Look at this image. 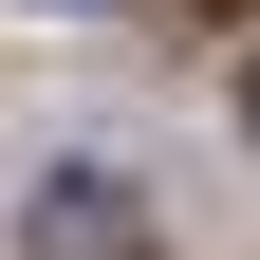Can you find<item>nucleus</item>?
Masks as SVG:
<instances>
[{
  "mask_svg": "<svg viewBox=\"0 0 260 260\" xmlns=\"http://www.w3.org/2000/svg\"><path fill=\"white\" fill-rule=\"evenodd\" d=\"M19 260H149V242H130V205H112L93 168H56V186H38V223H19Z\"/></svg>",
  "mask_w": 260,
  "mask_h": 260,
  "instance_id": "obj_1",
  "label": "nucleus"
},
{
  "mask_svg": "<svg viewBox=\"0 0 260 260\" xmlns=\"http://www.w3.org/2000/svg\"><path fill=\"white\" fill-rule=\"evenodd\" d=\"M186 19H260V0H186Z\"/></svg>",
  "mask_w": 260,
  "mask_h": 260,
  "instance_id": "obj_2",
  "label": "nucleus"
}]
</instances>
